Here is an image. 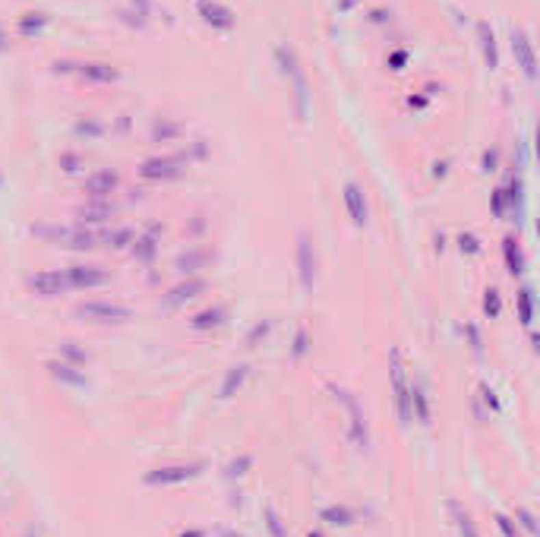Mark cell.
I'll use <instances>...</instances> for the list:
<instances>
[{"instance_id": "1", "label": "cell", "mask_w": 540, "mask_h": 537, "mask_svg": "<svg viewBox=\"0 0 540 537\" xmlns=\"http://www.w3.org/2000/svg\"><path fill=\"white\" fill-rule=\"evenodd\" d=\"M76 316H82V319H89V322H127L133 313H130V306L99 300V304H82L76 310Z\"/></svg>"}, {"instance_id": "2", "label": "cell", "mask_w": 540, "mask_h": 537, "mask_svg": "<svg viewBox=\"0 0 540 537\" xmlns=\"http://www.w3.org/2000/svg\"><path fill=\"white\" fill-rule=\"evenodd\" d=\"M66 281H70V291H82V288H101L111 281V275L105 269H95V265H73V269H64Z\"/></svg>"}, {"instance_id": "3", "label": "cell", "mask_w": 540, "mask_h": 537, "mask_svg": "<svg viewBox=\"0 0 540 537\" xmlns=\"http://www.w3.org/2000/svg\"><path fill=\"white\" fill-rule=\"evenodd\" d=\"M203 471V464H171V468H155V471L146 474V484H152V487H158V484H180V480H190L196 477V474Z\"/></svg>"}, {"instance_id": "4", "label": "cell", "mask_w": 540, "mask_h": 537, "mask_svg": "<svg viewBox=\"0 0 540 537\" xmlns=\"http://www.w3.org/2000/svg\"><path fill=\"white\" fill-rule=\"evenodd\" d=\"M29 288L35 291V294H41V298H57V294H64V291H70V281H66V272H38L29 278Z\"/></svg>"}, {"instance_id": "5", "label": "cell", "mask_w": 540, "mask_h": 537, "mask_svg": "<svg viewBox=\"0 0 540 537\" xmlns=\"http://www.w3.org/2000/svg\"><path fill=\"white\" fill-rule=\"evenodd\" d=\"M392 380H395V402H398L401 423H411L414 411H411V392H408V386H404V370H401V357H398V351L392 354Z\"/></svg>"}, {"instance_id": "6", "label": "cell", "mask_w": 540, "mask_h": 537, "mask_svg": "<svg viewBox=\"0 0 540 537\" xmlns=\"http://www.w3.org/2000/svg\"><path fill=\"white\" fill-rule=\"evenodd\" d=\"M338 398H344V405H348V411H351V423H354L351 436H354V443H357V446L363 449V446H367V430H363V414H360L357 402H354L351 395H344V392H338Z\"/></svg>"}, {"instance_id": "7", "label": "cell", "mask_w": 540, "mask_h": 537, "mask_svg": "<svg viewBox=\"0 0 540 537\" xmlns=\"http://www.w3.org/2000/svg\"><path fill=\"white\" fill-rule=\"evenodd\" d=\"M344 199H348V209H351V218L354 224H363L367 222V206H363V193L354 187V183H348L344 187Z\"/></svg>"}, {"instance_id": "8", "label": "cell", "mask_w": 540, "mask_h": 537, "mask_svg": "<svg viewBox=\"0 0 540 537\" xmlns=\"http://www.w3.org/2000/svg\"><path fill=\"white\" fill-rule=\"evenodd\" d=\"M512 48H515V51H518V57H522L524 73L534 76V54H531V48H528V38H524L522 32H512Z\"/></svg>"}, {"instance_id": "9", "label": "cell", "mask_w": 540, "mask_h": 537, "mask_svg": "<svg viewBox=\"0 0 540 537\" xmlns=\"http://www.w3.org/2000/svg\"><path fill=\"white\" fill-rule=\"evenodd\" d=\"M297 257H300L303 288H313V265H316V259H310V244H307V237L300 240V250H297Z\"/></svg>"}, {"instance_id": "10", "label": "cell", "mask_w": 540, "mask_h": 537, "mask_svg": "<svg viewBox=\"0 0 540 537\" xmlns=\"http://www.w3.org/2000/svg\"><path fill=\"white\" fill-rule=\"evenodd\" d=\"M322 519H326L329 525H351V521L357 519V512L348 509V506H332V509H322Z\"/></svg>"}, {"instance_id": "11", "label": "cell", "mask_w": 540, "mask_h": 537, "mask_svg": "<svg viewBox=\"0 0 540 537\" xmlns=\"http://www.w3.org/2000/svg\"><path fill=\"white\" fill-rule=\"evenodd\" d=\"M114 183H117V177L114 174H95V177H92L89 181V193L92 196H105V193H111L114 190Z\"/></svg>"}, {"instance_id": "12", "label": "cell", "mask_w": 540, "mask_h": 537, "mask_svg": "<svg viewBox=\"0 0 540 537\" xmlns=\"http://www.w3.org/2000/svg\"><path fill=\"white\" fill-rule=\"evenodd\" d=\"M48 370L54 373L57 380H64V382H73V386H86V376H82V373H76L70 364H51Z\"/></svg>"}, {"instance_id": "13", "label": "cell", "mask_w": 540, "mask_h": 537, "mask_svg": "<svg viewBox=\"0 0 540 537\" xmlns=\"http://www.w3.org/2000/svg\"><path fill=\"white\" fill-rule=\"evenodd\" d=\"M246 380V367H234V370L228 373V380H224V386H221V398H231L234 395V389H240V382Z\"/></svg>"}, {"instance_id": "14", "label": "cell", "mask_w": 540, "mask_h": 537, "mask_svg": "<svg viewBox=\"0 0 540 537\" xmlns=\"http://www.w3.org/2000/svg\"><path fill=\"white\" fill-rule=\"evenodd\" d=\"M506 259H509V272L512 275L522 272V253H518L515 240H506Z\"/></svg>"}, {"instance_id": "15", "label": "cell", "mask_w": 540, "mask_h": 537, "mask_svg": "<svg viewBox=\"0 0 540 537\" xmlns=\"http://www.w3.org/2000/svg\"><path fill=\"white\" fill-rule=\"evenodd\" d=\"M142 174L146 177H168V174H177V171H171V161H149L142 168Z\"/></svg>"}, {"instance_id": "16", "label": "cell", "mask_w": 540, "mask_h": 537, "mask_svg": "<svg viewBox=\"0 0 540 537\" xmlns=\"http://www.w3.org/2000/svg\"><path fill=\"white\" fill-rule=\"evenodd\" d=\"M221 316H224V310H209V313H199V316H196V329L221 326Z\"/></svg>"}, {"instance_id": "17", "label": "cell", "mask_w": 540, "mask_h": 537, "mask_svg": "<svg viewBox=\"0 0 540 537\" xmlns=\"http://www.w3.org/2000/svg\"><path fill=\"white\" fill-rule=\"evenodd\" d=\"M196 291H203V281H190V285H183V288H177L174 291V304L177 300H183V298H196Z\"/></svg>"}, {"instance_id": "18", "label": "cell", "mask_w": 540, "mask_h": 537, "mask_svg": "<svg viewBox=\"0 0 540 537\" xmlns=\"http://www.w3.org/2000/svg\"><path fill=\"white\" fill-rule=\"evenodd\" d=\"M522 322L531 326V291H522Z\"/></svg>"}, {"instance_id": "19", "label": "cell", "mask_w": 540, "mask_h": 537, "mask_svg": "<svg viewBox=\"0 0 540 537\" xmlns=\"http://www.w3.org/2000/svg\"><path fill=\"white\" fill-rule=\"evenodd\" d=\"M483 306H487V313H490V316H496V313H500V294H496V291H487Z\"/></svg>"}, {"instance_id": "20", "label": "cell", "mask_w": 540, "mask_h": 537, "mask_svg": "<svg viewBox=\"0 0 540 537\" xmlns=\"http://www.w3.org/2000/svg\"><path fill=\"white\" fill-rule=\"evenodd\" d=\"M518 521L524 525V531H531V534H537V521H534L531 512H524V509H518Z\"/></svg>"}, {"instance_id": "21", "label": "cell", "mask_w": 540, "mask_h": 537, "mask_svg": "<svg viewBox=\"0 0 540 537\" xmlns=\"http://www.w3.org/2000/svg\"><path fill=\"white\" fill-rule=\"evenodd\" d=\"M496 525L502 528V534H506V537H518V531L512 528V521H509L506 515H496Z\"/></svg>"}, {"instance_id": "22", "label": "cell", "mask_w": 540, "mask_h": 537, "mask_svg": "<svg viewBox=\"0 0 540 537\" xmlns=\"http://www.w3.org/2000/svg\"><path fill=\"white\" fill-rule=\"evenodd\" d=\"M266 519H269V528H272V534H275V537H285V531H281V525H279V515H275V512H272V509H269V512H266Z\"/></svg>"}, {"instance_id": "23", "label": "cell", "mask_w": 540, "mask_h": 537, "mask_svg": "<svg viewBox=\"0 0 540 537\" xmlns=\"http://www.w3.org/2000/svg\"><path fill=\"white\" fill-rule=\"evenodd\" d=\"M244 468H250V458H246V455H244V458H240V462H234V464H231V468H228V474H231V477H234V474H244Z\"/></svg>"}, {"instance_id": "24", "label": "cell", "mask_w": 540, "mask_h": 537, "mask_svg": "<svg viewBox=\"0 0 540 537\" xmlns=\"http://www.w3.org/2000/svg\"><path fill=\"white\" fill-rule=\"evenodd\" d=\"M461 250H467V253H477L480 247H477V240H474V237H461Z\"/></svg>"}, {"instance_id": "25", "label": "cell", "mask_w": 540, "mask_h": 537, "mask_svg": "<svg viewBox=\"0 0 540 537\" xmlns=\"http://www.w3.org/2000/svg\"><path fill=\"white\" fill-rule=\"evenodd\" d=\"M64 351H66V357H73V361H86V354H82V351H76L73 345H64Z\"/></svg>"}, {"instance_id": "26", "label": "cell", "mask_w": 540, "mask_h": 537, "mask_svg": "<svg viewBox=\"0 0 540 537\" xmlns=\"http://www.w3.org/2000/svg\"><path fill=\"white\" fill-rule=\"evenodd\" d=\"M140 244H142V247H136V250H142V257H152V250H155V247H152V240H140Z\"/></svg>"}, {"instance_id": "27", "label": "cell", "mask_w": 540, "mask_h": 537, "mask_svg": "<svg viewBox=\"0 0 540 537\" xmlns=\"http://www.w3.org/2000/svg\"><path fill=\"white\" fill-rule=\"evenodd\" d=\"M180 537H205V534H203V531H183Z\"/></svg>"}, {"instance_id": "28", "label": "cell", "mask_w": 540, "mask_h": 537, "mask_svg": "<svg viewBox=\"0 0 540 537\" xmlns=\"http://www.w3.org/2000/svg\"><path fill=\"white\" fill-rule=\"evenodd\" d=\"M310 537H322V534H320V531H313V534H310Z\"/></svg>"}, {"instance_id": "29", "label": "cell", "mask_w": 540, "mask_h": 537, "mask_svg": "<svg viewBox=\"0 0 540 537\" xmlns=\"http://www.w3.org/2000/svg\"><path fill=\"white\" fill-rule=\"evenodd\" d=\"M224 537H237V534H234V531H228V534H224Z\"/></svg>"}]
</instances>
